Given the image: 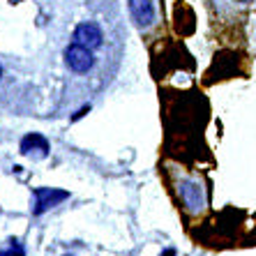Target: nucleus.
<instances>
[{
  "mask_svg": "<svg viewBox=\"0 0 256 256\" xmlns=\"http://www.w3.org/2000/svg\"><path fill=\"white\" fill-rule=\"evenodd\" d=\"M104 42V35H102V28L92 21H86V24H78L74 28V44H81V46L95 51L102 46Z\"/></svg>",
  "mask_w": 256,
  "mask_h": 256,
  "instance_id": "nucleus-3",
  "label": "nucleus"
},
{
  "mask_svg": "<svg viewBox=\"0 0 256 256\" xmlns=\"http://www.w3.org/2000/svg\"><path fill=\"white\" fill-rule=\"evenodd\" d=\"M88 111H90V106H84V108H81V111H78L76 116H74V120H78V118H81V116H86V114H88Z\"/></svg>",
  "mask_w": 256,
  "mask_h": 256,
  "instance_id": "nucleus-7",
  "label": "nucleus"
},
{
  "mask_svg": "<svg viewBox=\"0 0 256 256\" xmlns=\"http://www.w3.org/2000/svg\"><path fill=\"white\" fill-rule=\"evenodd\" d=\"M238 2H252V0H238Z\"/></svg>",
  "mask_w": 256,
  "mask_h": 256,
  "instance_id": "nucleus-9",
  "label": "nucleus"
},
{
  "mask_svg": "<svg viewBox=\"0 0 256 256\" xmlns=\"http://www.w3.org/2000/svg\"><path fill=\"white\" fill-rule=\"evenodd\" d=\"M0 76H2V67H0Z\"/></svg>",
  "mask_w": 256,
  "mask_h": 256,
  "instance_id": "nucleus-10",
  "label": "nucleus"
},
{
  "mask_svg": "<svg viewBox=\"0 0 256 256\" xmlns=\"http://www.w3.org/2000/svg\"><path fill=\"white\" fill-rule=\"evenodd\" d=\"M70 198V192L65 190H54V187H37L35 190V208L32 214H44L46 210H51L54 206H58L60 201Z\"/></svg>",
  "mask_w": 256,
  "mask_h": 256,
  "instance_id": "nucleus-2",
  "label": "nucleus"
},
{
  "mask_svg": "<svg viewBox=\"0 0 256 256\" xmlns=\"http://www.w3.org/2000/svg\"><path fill=\"white\" fill-rule=\"evenodd\" d=\"M18 150H21V155H26V157L44 160V157L48 155V141L42 134H35V132H32V134H26V136L21 138Z\"/></svg>",
  "mask_w": 256,
  "mask_h": 256,
  "instance_id": "nucleus-4",
  "label": "nucleus"
},
{
  "mask_svg": "<svg viewBox=\"0 0 256 256\" xmlns=\"http://www.w3.org/2000/svg\"><path fill=\"white\" fill-rule=\"evenodd\" d=\"M162 256H176V252H173V250H164V254H162Z\"/></svg>",
  "mask_w": 256,
  "mask_h": 256,
  "instance_id": "nucleus-8",
  "label": "nucleus"
},
{
  "mask_svg": "<svg viewBox=\"0 0 256 256\" xmlns=\"http://www.w3.org/2000/svg\"><path fill=\"white\" fill-rule=\"evenodd\" d=\"M65 62L72 72L84 74V72L92 70V65H95V56H92L90 48L81 46V44H72V46L65 48Z\"/></svg>",
  "mask_w": 256,
  "mask_h": 256,
  "instance_id": "nucleus-1",
  "label": "nucleus"
},
{
  "mask_svg": "<svg viewBox=\"0 0 256 256\" xmlns=\"http://www.w3.org/2000/svg\"><path fill=\"white\" fill-rule=\"evenodd\" d=\"M130 14L134 18V24L141 28L155 24V7L150 0H130Z\"/></svg>",
  "mask_w": 256,
  "mask_h": 256,
  "instance_id": "nucleus-5",
  "label": "nucleus"
},
{
  "mask_svg": "<svg viewBox=\"0 0 256 256\" xmlns=\"http://www.w3.org/2000/svg\"><path fill=\"white\" fill-rule=\"evenodd\" d=\"M0 256H26V252H24V247L16 242V240H12V244H10V250H5V252H0Z\"/></svg>",
  "mask_w": 256,
  "mask_h": 256,
  "instance_id": "nucleus-6",
  "label": "nucleus"
}]
</instances>
